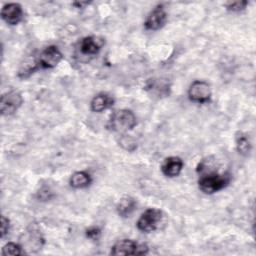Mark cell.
<instances>
[{"label": "cell", "mask_w": 256, "mask_h": 256, "mask_svg": "<svg viewBox=\"0 0 256 256\" xmlns=\"http://www.w3.org/2000/svg\"><path fill=\"white\" fill-rule=\"evenodd\" d=\"M230 182L228 173L209 172L202 175L198 180L199 189L205 194H213L225 188Z\"/></svg>", "instance_id": "cell-1"}, {"label": "cell", "mask_w": 256, "mask_h": 256, "mask_svg": "<svg viewBox=\"0 0 256 256\" xmlns=\"http://www.w3.org/2000/svg\"><path fill=\"white\" fill-rule=\"evenodd\" d=\"M136 126V116L131 110L121 109L115 111L109 120L108 127L115 132L124 133Z\"/></svg>", "instance_id": "cell-2"}, {"label": "cell", "mask_w": 256, "mask_h": 256, "mask_svg": "<svg viewBox=\"0 0 256 256\" xmlns=\"http://www.w3.org/2000/svg\"><path fill=\"white\" fill-rule=\"evenodd\" d=\"M163 218L162 211L157 208H149L142 213L137 221V228L142 232H152L156 230Z\"/></svg>", "instance_id": "cell-3"}, {"label": "cell", "mask_w": 256, "mask_h": 256, "mask_svg": "<svg viewBox=\"0 0 256 256\" xmlns=\"http://www.w3.org/2000/svg\"><path fill=\"white\" fill-rule=\"evenodd\" d=\"M211 88L210 85L201 80H195L192 82L188 89V97L192 102L204 104L210 101L211 99Z\"/></svg>", "instance_id": "cell-4"}, {"label": "cell", "mask_w": 256, "mask_h": 256, "mask_svg": "<svg viewBox=\"0 0 256 256\" xmlns=\"http://www.w3.org/2000/svg\"><path fill=\"white\" fill-rule=\"evenodd\" d=\"M23 103V98L20 92L11 90L4 93L0 100V111L2 115L14 114Z\"/></svg>", "instance_id": "cell-5"}, {"label": "cell", "mask_w": 256, "mask_h": 256, "mask_svg": "<svg viewBox=\"0 0 256 256\" xmlns=\"http://www.w3.org/2000/svg\"><path fill=\"white\" fill-rule=\"evenodd\" d=\"M62 58L63 55L60 50L56 46L50 45L41 52L38 64L42 68H54L60 63Z\"/></svg>", "instance_id": "cell-6"}, {"label": "cell", "mask_w": 256, "mask_h": 256, "mask_svg": "<svg viewBox=\"0 0 256 256\" xmlns=\"http://www.w3.org/2000/svg\"><path fill=\"white\" fill-rule=\"evenodd\" d=\"M167 21V13L163 9L162 5H158L146 18L144 26L147 30H158L162 28Z\"/></svg>", "instance_id": "cell-7"}, {"label": "cell", "mask_w": 256, "mask_h": 256, "mask_svg": "<svg viewBox=\"0 0 256 256\" xmlns=\"http://www.w3.org/2000/svg\"><path fill=\"white\" fill-rule=\"evenodd\" d=\"M2 19L9 25H17L23 18V10L18 3H8L1 9Z\"/></svg>", "instance_id": "cell-8"}, {"label": "cell", "mask_w": 256, "mask_h": 256, "mask_svg": "<svg viewBox=\"0 0 256 256\" xmlns=\"http://www.w3.org/2000/svg\"><path fill=\"white\" fill-rule=\"evenodd\" d=\"M183 168V161L180 157L177 156H170L164 159L161 170L162 173L167 177H176L178 176Z\"/></svg>", "instance_id": "cell-9"}, {"label": "cell", "mask_w": 256, "mask_h": 256, "mask_svg": "<svg viewBox=\"0 0 256 256\" xmlns=\"http://www.w3.org/2000/svg\"><path fill=\"white\" fill-rule=\"evenodd\" d=\"M139 244L131 239H122L116 242L112 249L113 255H138Z\"/></svg>", "instance_id": "cell-10"}, {"label": "cell", "mask_w": 256, "mask_h": 256, "mask_svg": "<svg viewBox=\"0 0 256 256\" xmlns=\"http://www.w3.org/2000/svg\"><path fill=\"white\" fill-rule=\"evenodd\" d=\"M104 45V40L96 36H88L82 39L80 43V51L84 55H95L97 54L102 46Z\"/></svg>", "instance_id": "cell-11"}, {"label": "cell", "mask_w": 256, "mask_h": 256, "mask_svg": "<svg viewBox=\"0 0 256 256\" xmlns=\"http://www.w3.org/2000/svg\"><path fill=\"white\" fill-rule=\"evenodd\" d=\"M69 183L75 189H83L92 183V178L86 171H77L71 175Z\"/></svg>", "instance_id": "cell-12"}, {"label": "cell", "mask_w": 256, "mask_h": 256, "mask_svg": "<svg viewBox=\"0 0 256 256\" xmlns=\"http://www.w3.org/2000/svg\"><path fill=\"white\" fill-rule=\"evenodd\" d=\"M116 209L121 217H129L136 209V201L131 196H124L119 200Z\"/></svg>", "instance_id": "cell-13"}, {"label": "cell", "mask_w": 256, "mask_h": 256, "mask_svg": "<svg viewBox=\"0 0 256 256\" xmlns=\"http://www.w3.org/2000/svg\"><path fill=\"white\" fill-rule=\"evenodd\" d=\"M114 103L111 96L107 94H98L91 101V110L94 112H102L110 108Z\"/></svg>", "instance_id": "cell-14"}, {"label": "cell", "mask_w": 256, "mask_h": 256, "mask_svg": "<svg viewBox=\"0 0 256 256\" xmlns=\"http://www.w3.org/2000/svg\"><path fill=\"white\" fill-rule=\"evenodd\" d=\"M236 148L239 154L243 156H247L252 148L249 137L244 133H239L236 137Z\"/></svg>", "instance_id": "cell-15"}, {"label": "cell", "mask_w": 256, "mask_h": 256, "mask_svg": "<svg viewBox=\"0 0 256 256\" xmlns=\"http://www.w3.org/2000/svg\"><path fill=\"white\" fill-rule=\"evenodd\" d=\"M22 252V247L14 242H9L6 245L3 246L2 248V255H11V256H17V255H21Z\"/></svg>", "instance_id": "cell-16"}, {"label": "cell", "mask_w": 256, "mask_h": 256, "mask_svg": "<svg viewBox=\"0 0 256 256\" xmlns=\"http://www.w3.org/2000/svg\"><path fill=\"white\" fill-rule=\"evenodd\" d=\"M248 5L247 1L241 0V1H230L225 3V7L228 11H232V12H239L243 9H245V7Z\"/></svg>", "instance_id": "cell-17"}, {"label": "cell", "mask_w": 256, "mask_h": 256, "mask_svg": "<svg viewBox=\"0 0 256 256\" xmlns=\"http://www.w3.org/2000/svg\"><path fill=\"white\" fill-rule=\"evenodd\" d=\"M100 234L101 230L97 226H92L86 230V236L92 240H97L100 237Z\"/></svg>", "instance_id": "cell-18"}, {"label": "cell", "mask_w": 256, "mask_h": 256, "mask_svg": "<svg viewBox=\"0 0 256 256\" xmlns=\"http://www.w3.org/2000/svg\"><path fill=\"white\" fill-rule=\"evenodd\" d=\"M9 228H10L9 219L6 218L5 216H1V238H4L8 234Z\"/></svg>", "instance_id": "cell-19"}, {"label": "cell", "mask_w": 256, "mask_h": 256, "mask_svg": "<svg viewBox=\"0 0 256 256\" xmlns=\"http://www.w3.org/2000/svg\"><path fill=\"white\" fill-rule=\"evenodd\" d=\"M88 4H89V2H74V3H73V5H74L76 8H82V7H84V6L88 5Z\"/></svg>", "instance_id": "cell-20"}]
</instances>
